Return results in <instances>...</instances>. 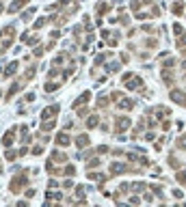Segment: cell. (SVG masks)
Returning a JSON list of instances; mask_svg holds the SVG:
<instances>
[{"label": "cell", "mask_w": 186, "mask_h": 207, "mask_svg": "<svg viewBox=\"0 0 186 207\" xmlns=\"http://www.w3.org/2000/svg\"><path fill=\"white\" fill-rule=\"evenodd\" d=\"M26 183H28V177L24 175V171H17V175L11 179V183H9V190L13 192V194H17L22 188H24L26 186Z\"/></svg>", "instance_id": "obj_1"}, {"label": "cell", "mask_w": 186, "mask_h": 207, "mask_svg": "<svg viewBox=\"0 0 186 207\" xmlns=\"http://www.w3.org/2000/svg\"><path fill=\"white\" fill-rule=\"evenodd\" d=\"M130 125H132V121H130L128 117H117V121H115V132L121 134V132H126Z\"/></svg>", "instance_id": "obj_2"}, {"label": "cell", "mask_w": 186, "mask_h": 207, "mask_svg": "<svg viewBox=\"0 0 186 207\" xmlns=\"http://www.w3.org/2000/svg\"><path fill=\"white\" fill-rule=\"evenodd\" d=\"M54 143H56V147H59V145H61V147H67V145H72V136L65 134V132H61V134L54 138Z\"/></svg>", "instance_id": "obj_3"}, {"label": "cell", "mask_w": 186, "mask_h": 207, "mask_svg": "<svg viewBox=\"0 0 186 207\" xmlns=\"http://www.w3.org/2000/svg\"><path fill=\"white\" fill-rule=\"evenodd\" d=\"M59 104H52V106H48V108H45L43 112H41V119L45 121V119H50V117H54V114H59Z\"/></svg>", "instance_id": "obj_4"}, {"label": "cell", "mask_w": 186, "mask_h": 207, "mask_svg": "<svg viewBox=\"0 0 186 207\" xmlns=\"http://www.w3.org/2000/svg\"><path fill=\"white\" fill-rule=\"evenodd\" d=\"M108 171H110V175H123V173H128V166L126 164H119V162H113Z\"/></svg>", "instance_id": "obj_5"}, {"label": "cell", "mask_w": 186, "mask_h": 207, "mask_svg": "<svg viewBox=\"0 0 186 207\" xmlns=\"http://www.w3.org/2000/svg\"><path fill=\"white\" fill-rule=\"evenodd\" d=\"M50 155H52V157H50V160H52V162H59V164H63V162H67V155H65L63 151H59V149H54V151H52Z\"/></svg>", "instance_id": "obj_6"}, {"label": "cell", "mask_w": 186, "mask_h": 207, "mask_svg": "<svg viewBox=\"0 0 186 207\" xmlns=\"http://www.w3.org/2000/svg\"><path fill=\"white\" fill-rule=\"evenodd\" d=\"M26 5H28V0H15L13 5H9L7 11H9V13H15V11H20L22 7H26Z\"/></svg>", "instance_id": "obj_7"}, {"label": "cell", "mask_w": 186, "mask_h": 207, "mask_svg": "<svg viewBox=\"0 0 186 207\" xmlns=\"http://www.w3.org/2000/svg\"><path fill=\"white\" fill-rule=\"evenodd\" d=\"M89 99H91V93H89V91H84V93H82V95H80L76 102H74V108H80V106H84Z\"/></svg>", "instance_id": "obj_8"}, {"label": "cell", "mask_w": 186, "mask_h": 207, "mask_svg": "<svg viewBox=\"0 0 186 207\" xmlns=\"http://www.w3.org/2000/svg\"><path fill=\"white\" fill-rule=\"evenodd\" d=\"M17 67H20V63H17V60H13V63H11L7 69H5V71H2V74H5V78H11V76H15Z\"/></svg>", "instance_id": "obj_9"}, {"label": "cell", "mask_w": 186, "mask_h": 207, "mask_svg": "<svg viewBox=\"0 0 186 207\" xmlns=\"http://www.w3.org/2000/svg\"><path fill=\"white\" fill-rule=\"evenodd\" d=\"M76 147H80V149H84V147H89V136L87 134H80V136H76Z\"/></svg>", "instance_id": "obj_10"}, {"label": "cell", "mask_w": 186, "mask_h": 207, "mask_svg": "<svg viewBox=\"0 0 186 207\" xmlns=\"http://www.w3.org/2000/svg\"><path fill=\"white\" fill-rule=\"evenodd\" d=\"M13 138H15V127H11V129L5 134V138H2V145H5V147H11Z\"/></svg>", "instance_id": "obj_11"}, {"label": "cell", "mask_w": 186, "mask_h": 207, "mask_svg": "<svg viewBox=\"0 0 186 207\" xmlns=\"http://www.w3.org/2000/svg\"><path fill=\"white\" fill-rule=\"evenodd\" d=\"M171 99H173V102H180L182 106L186 104V95L182 93V91H171Z\"/></svg>", "instance_id": "obj_12"}, {"label": "cell", "mask_w": 186, "mask_h": 207, "mask_svg": "<svg viewBox=\"0 0 186 207\" xmlns=\"http://www.w3.org/2000/svg\"><path fill=\"white\" fill-rule=\"evenodd\" d=\"M98 125H100V117H98V114H91V117L87 119V127L93 129V127H98Z\"/></svg>", "instance_id": "obj_13"}, {"label": "cell", "mask_w": 186, "mask_h": 207, "mask_svg": "<svg viewBox=\"0 0 186 207\" xmlns=\"http://www.w3.org/2000/svg\"><path fill=\"white\" fill-rule=\"evenodd\" d=\"M119 108H121V110H132V108H134V102L128 99V97H123V99L119 102Z\"/></svg>", "instance_id": "obj_14"}, {"label": "cell", "mask_w": 186, "mask_h": 207, "mask_svg": "<svg viewBox=\"0 0 186 207\" xmlns=\"http://www.w3.org/2000/svg\"><path fill=\"white\" fill-rule=\"evenodd\" d=\"M54 125H56V121H52V119H45V121L41 123V129H43V132H50V129H54Z\"/></svg>", "instance_id": "obj_15"}, {"label": "cell", "mask_w": 186, "mask_h": 207, "mask_svg": "<svg viewBox=\"0 0 186 207\" xmlns=\"http://www.w3.org/2000/svg\"><path fill=\"white\" fill-rule=\"evenodd\" d=\"M17 91H20V84H17V82H13V84H11V88H9V93H7V102H9L15 93H17Z\"/></svg>", "instance_id": "obj_16"}, {"label": "cell", "mask_w": 186, "mask_h": 207, "mask_svg": "<svg viewBox=\"0 0 186 207\" xmlns=\"http://www.w3.org/2000/svg\"><path fill=\"white\" fill-rule=\"evenodd\" d=\"M65 58H67V54H59V56L52 60V65H54V67H61V65L65 63Z\"/></svg>", "instance_id": "obj_17"}, {"label": "cell", "mask_w": 186, "mask_h": 207, "mask_svg": "<svg viewBox=\"0 0 186 207\" xmlns=\"http://www.w3.org/2000/svg\"><path fill=\"white\" fill-rule=\"evenodd\" d=\"M106 71H108V74H117V71H119V65H117V63H108V65H106Z\"/></svg>", "instance_id": "obj_18"}, {"label": "cell", "mask_w": 186, "mask_h": 207, "mask_svg": "<svg viewBox=\"0 0 186 207\" xmlns=\"http://www.w3.org/2000/svg\"><path fill=\"white\" fill-rule=\"evenodd\" d=\"M35 74H37V67H28V71L24 74V80H33Z\"/></svg>", "instance_id": "obj_19"}, {"label": "cell", "mask_w": 186, "mask_h": 207, "mask_svg": "<svg viewBox=\"0 0 186 207\" xmlns=\"http://www.w3.org/2000/svg\"><path fill=\"white\" fill-rule=\"evenodd\" d=\"M30 153H33V155H43V145H41V143L35 145V147L30 149Z\"/></svg>", "instance_id": "obj_20"}, {"label": "cell", "mask_w": 186, "mask_h": 207, "mask_svg": "<svg viewBox=\"0 0 186 207\" xmlns=\"http://www.w3.org/2000/svg\"><path fill=\"white\" fill-rule=\"evenodd\" d=\"M63 175H67V177H74V175H76V166H72V164H69V166H65Z\"/></svg>", "instance_id": "obj_21"}, {"label": "cell", "mask_w": 186, "mask_h": 207, "mask_svg": "<svg viewBox=\"0 0 186 207\" xmlns=\"http://www.w3.org/2000/svg\"><path fill=\"white\" fill-rule=\"evenodd\" d=\"M87 177H89V179H91V181H104V179H106V177H104V175H98V173H89V175H87Z\"/></svg>", "instance_id": "obj_22"}, {"label": "cell", "mask_w": 186, "mask_h": 207, "mask_svg": "<svg viewBox=\"0 0 186 207\" xmlns=\"http://www.w3.org/2000/svg\"><path fill=\"white\" fill-rule=\"evenodd\" d=\"M17 155H20V153H15V151H13V149H9V151H7V153H5V157H7V162H13V160H15V157H17Z\"/></svg>", "instance_id": "obj_23"}, {"label": "cell", "mask_w": 186, "mask_h": 207, "mask_svg": "<svg viewBox=\"0 0 186 207\" xmlns=\"http://www.w3.org/2000/svg\"><path fill=\"white\" fill-rule=\"evenodd\" d=\"M108 9H110V5H108V2H100V5H98V13H100V15H102V13H106Z\"/></svg>", "instance_id": "obj_24"}, {"label": "cell", "mask_w": 186, "mask_h": 207, "mask_svg": "<svg viewBox=\"0 0 186 207\" xmlns=\"http://www.w3.org/2000/svg\"><path fill=\"white\" fill-rule=\"evenodd\" d=\"M106 106H108V97H106V95H102V97L98 99V108H106Z\"/></svg>", "instance_id": "obj_25"}, {"label": "cell", "mask_w": 186, "mask_h": 207, "mask_svg": "<svg viewBox=\"0 0 186 207\" xmlns=\"http://www.w3.org/2000/svg\"><path fill=\"white\" fill-rule=\"evenodd\" d=\"M33 13H35V7H30V9H28V11H26V13H22V19H24V22H28V19H30V15H33Z\"/></svg>", "instance_id": "obj_26"}, {"label": "cell", "mask_w": 186, "mask_h": 207, "mask_svg": "<svg viewBox=\"0 0 186 207\" xmlns=\"http://www.w3.org/2000/svg\"><path fill=\"white\" fill-rule=\"evenodd\" d=\"M56 88H59L56 82H48V84H45V91H48V93H52V91H56Z\"/></svg>", "instance_id": "obj_27"}, {"label": "cell", "mask_w": 186, "mask_h": 207, "mask_svg": "<svg viewBox=\"0 0 186 207\" xmlns=\"http://www.w3.org/2000/svg\"><path fill=\"white\" fill-rule=\"evenodd\" d=\"M45 24H48V19L41 17V19H37V22H35V28H41V26H45Z\"/></svg>", "instance_id": "obj_28"}, {"label": "cell", "mask_w": 186, "mask_h": 207, "mask_svg": "<svg viewBox=\"0 0 186 207\" xmlns=\"http://www.w3.org/2000/svg\"><path fill=\"white\" fill-rule=\"evenodd\" d=\"M89 168H93V166H100V160L95 157V160H89V164H87Z\"/></svg>", "instance_id": "obj_29"}, {"label": "cell", "mask_w": 186, "mask_h": 207, "mask_svg": "<svg viewBox=\"0 0 186 207\" xmlns=\"http://www.w3.org/2000/svg\"><path fill=\"white\" fill-rule=\"evenodd\" d=\"M177 181L180 183H186V171L184 173H177Z\"/></svg>", "instance_id": "obj_30"}, {"label": "cell", "mask_w": 186, "mask_h": 207, "mask_svg": "<svg viewBox=\"0 0 186 207\" xmlns=\"http://www.w3.org/2000/svg\"><path fill=\"white\" fill-rule=\"evenodd\" d=\"M35 56H43V45H39V48H35V52H33Z\"/></svg>", "instance_id": "obj_31"}, {"label": "cell", "mask_w": 186, "mask_h": 207, "mask_svg": "<svg viewBox=\"0 0 186 207\" xmlns=\"http://www.w3.org/2000/svg\"><path fill=\"white\" fill-rule=\"evenodd\" d=\"M95 153H108V147H106V145H102V147H98V149H95Z\"/></svg>", "instance_id": "obj_32"}, {"label": "cell", "mask_w": 186, "mask_h": 207, "mask_svg": "<svg viewBox=\"0 0 186 207\" xmlns=\"http://www.w3.org/2000/svg\"><path fill=\"white\" fill-rule=\"evenodd\" d=\"M48 198H56V201H61V192L56 194V192H48Z\"/></svg>", "instance_id": "obj_33"}, {"label": "cell", "mask_w": 186, "mask_h": 207, "mask_svg": "<svg viewBox=\"0 0 186 207\" xmlns=\"http://www.w3.org/2000/svg\"><path fill=\"white\" fill-rule=\"evenodd\" d=\"M177 147H182V149H186V136H182V140H177Z\"/></svg>", "instance_id": "obj_34"}, {"label": "cell", "mask_w": 186, "mask_h": 207, "mask_svg": "<svg viewBox=\"0 0 186 207\" xmlns=\"http://www.w3.org/2000/svg\"><path fill=\"white\" fill-rule=\"evenodd\" d=\"M72 186H74V181H69V179H67V181H63V188H72Z\"/></svg>", "instance_id": "obj_35"}, {"label": "cell", "mask_w": 186, "mask_h": 207, "mask_svg": "<svg viewBox=\"0 0 186 207\" xmlns=\"http://www.w3.org/2000/svg\"><path fill=\"white\" fill-rule=\"evenodd\" d=\"M173 13H182V5H173Z\"/></svg>", "instance_id": "obj_36"}, {"label": "cell", "mask_w": 186, "mask_h": 207, "mask_svg": "<svg viewBox=\"0 0 186 207\" xmlns=\"http://www.w3.org/2000/svg\"><path fill=\"white\" fill-rule=\"evenodd\" d=\"M2 11H5V5H2V2H0V13H2Z\"/></svg>", "instance_id": "obj_37"}, {"label": "cell", "mask_w": 186, "mask_h": 207, "mask_svg": "<svg viewBox=\"0 0 186 207\" xmlns=\"http://www.w3.org/2000/svg\"><path fill=\"white\" fill-rule=\"evenodd\" d=\"M0 173H2V162H0Z\"/></svg>", "instance_id": "obj_38"}, {"label": "cell", "mask_w": 186, "mask_h": 207, "mask_svg": "<svg viewBox=\"0 0 186 207\" xmlns=\"http://www.w3.org/2000/svg\"><path fill=\"white\" fill-rule=\"evenodd\" d=\"M0 97H2V91H0Z\"/></svg>", "instance_id": "obj_39"}]
</instances>
